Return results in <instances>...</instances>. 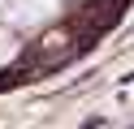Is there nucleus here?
Listing matches in <instances>:
<instances>
[{
  "instance_id": "obj_1",
  "label": "nucleus",
  "mask_w": 134,
  "mask_h": 129,
  "mask_svg": "<svg viewBox=\"0 0 134 129\" xmlns=\"http://www.w3.org/2000/svg\"><path fill=\"white\" fill-rule=\"evenodd\" d=\"M56 13V0H4V17L13 26H39Z\"/></svg>"
},
{
  "instance_id": "obj_2",
  "label": "nucleus",
  "mask_w": 134,
  "mask_h": 129,
  "mask_svg": "<svg viewBox=\"0 0 134 129\" xmlns=\"http://www.w3.org/2000/svg\"><path fill=\"white\" fill-rule=\"evenodd\" d=\"M13 52H18V43H13L9 34H0V60H4V56H13Z\"/></svg>"
}]
</instances>
